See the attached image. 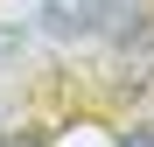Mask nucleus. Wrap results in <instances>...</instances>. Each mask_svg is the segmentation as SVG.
I'll list each match as a JSON object with an SVG mask.
<instances>
[{
  "label": "nucleus",
  "instance_id": "obj_2",
  "mask_svg": "<svg viewBox=\"0 0 154 147\" xmlns=\"http://www.w3.org/2000/svg\"><path fill=\"white\" fill-rule=\"evenodd\" d=\"M0 147H42V133H7Z\"/></svg>",
  "mask_w": 154,
  "mask_h": 147
},
{
  "label": "nucleus",
  "instance_id": "obj_1",
  "mask_svg": "<svg viewBox=\"0 0 154 147\" xmlns=\"http://www.w3.org/2000/svg\"><path fill=\"white\" fill-rule=\"evenodd\" d=\"M119 147H154V126H133V133H126Z\"/></svg>",
  "mask_w": 154,
  "mask_h": 147
}]
</instances>
